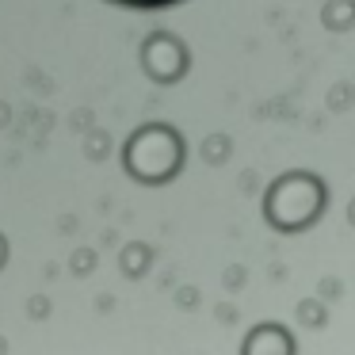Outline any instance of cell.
<instances>
[{"label": "cell", "instance_id": "6da1fadb", "mask_svg": "<svg viewBox=\"0 0 355 355\" xmlns=\"http://www.w3.org/2000/svg\"><path fill=\"white\" fill-rule=\"evenodd\" d=\"M241 355H294V336L275 321L256 324L241 344Z\"/></svg>", "mask_w": 355, "mask_h": 355}, {"label": "cell", "instance_id": "3957f363", "mask_svg": "<svg viewBox=\"0 0 355 355\" xmlns=\"http://www.w3.org/2000/svg\"><path fill=\"white\" fill-rule=\"evenodd\" d=\"M126 4H141V8H153V4H172V0H126Z\"/></svg>", "mask_w": 355, "mask_h": 355}, {"label": "cell", "instance_id": "7a4b0ae2", "mask_svg": "<svg viewBox=\"0 0 355 355\" xmlns=\"http://www.w3.org/2000/svg\"><path fill=\"white\" fill-rule=\"evenodd\" d=\"M302 321L309 324V329H317V324H324V309H317V306H302Z\"/></svg>", "mask_w": 355, "mask_h": 355}]
</instances>
